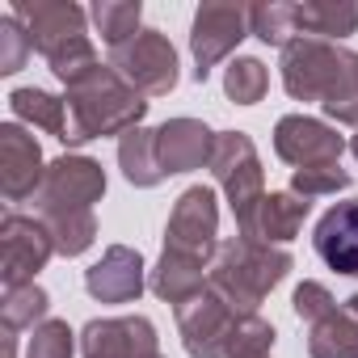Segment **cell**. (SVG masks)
Instances as JSON below:
<instances>
[{"instance_id":"1","label":"cell","mask_w":358,"mask_h":358,"mask_svg":"<svg viewBox=\"0 0 358 358\" xmlns=\"http://www.w3.org/2000/svg\"><path fill=\"white\" fill-rule=\"evenodd\" d=\"M64 101H68V148H80L89 139H106V135H127L143 122L148 101L139 89H131L110 64L89 68L80 80L64 85Z\"/></svg>"},{"instance_id":"2","label":"cell","mask_w":358,"mask_h":358,"mask_svg":"<svg viewBox=\"0 0 358 358\" xmlns=\"http://www.w3.org/2000/svg\"><path fill=\"white\" fill-rule=\"evenodd\" d=\"M291 253L274 249V245H257V241H224L211 257L207 270V287L236 312V316H253L257 303L291 274Z\"/></svg>"},{"instance_id":"3","label":"cell","mask_w":358,"mask_h":358,"mask_svg":"<svg viewBox=\"0 0 358 358\" xmlns=\"http://www.w3.org/2000/svg\"><path fill=\"white\" fill-rule=\"evenodd\" d=\"M354 68V51L329 38L299 34L291 47H282V85L295 101H329Z\"/></svg>"},{"instance_id":"4","label":"cell","mask_w":358,"mask_h":358,"mask_svg":"<svg viewBox=\"0 0 358 358\" xmlns=\"http://www.w3.org/2000/svg\"><path fill=\"white\" fill-rule=\"evenodd\" d=\"M211 173L228 194V207H232L236 224H245L253 215V207L266 199V173H262L253 139L245 131H220L215 152H211Z\"/></svg>"},{"instance_id":"5","label":"cell","mask_w":358,"mask_h":358,"mask_svg":"<svg viewBox=\"0 0 358 358\" xmlns=\"http://www.w3.org/2000/svg\"><path fill=\"white\" fill-rule=\"evenodd\" d=\"M110 68L143 97H164L177 85V51H173L169 34H160V30H139L131 43L114 47Z\"/></svg>"},{"instance_id":"6","label":"cell","mask_w":358,"mask_h":358,"mask_svg":"<svg viewBox=\"0 0 358 358\" xmlns=\"http://www.w3.org/2000/svg\"><path fill=\"white\" fill-rule=\"evenodd\" d=\"M215 236H220V207H215V190H207V186H190L182 199H177L173 215H169L164 249L211 266V257H215V249H220V241H215Z\"/></svg>"},{"instance_id":"7","label":"cell","mask_w":358,"mask_h":358,"mask_svg":"<svg viewBox=\"0 0 358 358\" xmlns=\"http://www.w3.org/2000/svg\"><path fill=\"white\" fill-rule=\"evenodd\" d=\"M106 194V173L93 156H59L47 164V177L34 194L38 215L43 211H93Z\"/></svg>"},{"instance_id":"8","label":"cell","mask_w":358,"mask_h":358,"mask_svg":"<svg viewBox=\"0 0 358 358\" xmlns=\"http://www.w3.org/2000/svg\"><path fill=\"white\" fill-rule=\"evenodd\" d=\"M249 9L245 5H199L194 30H190V55H194V80H207L220 59H228L241 38H249Z\"/></svg>"},{"instance_id":"9","label":"cell","mask_w":358,"mask_h":358,"mask_svg":"<svg viewBox=\"0 0 358 358\" xmlns=\"http://www.w3.org/2000/svg\"><path fill=\"white\" fill-rule=\"evenodd\" d=\"M177 333L190 358H228V337L236 329V312L207 287L194 299L177 303Z\"/></svg>"},{"instance_id":"10","label":"cell","mask_w":358,"mask_h":358,"mask_svg":"<svg viewBox=\"0 0 358 358\" xmlns=\"http://www.w3.org/2000/svg\"><path fill=\"white\" fill-rule=\"evenodd\" d=\"M51 253H55V241L43 220L5 215V224H0V278H5V287L34 282V274L51 262Z\"/></svg>"},{"instance_id":"11","label":"cell","mask_w":358,"mask_h":358,"mask_svg":"<svg viewBox=\"0 0 358 358\" xmlns=\"http://www.w3.org/2000/svg\"><path fill=\"white\" fill-rule=\"evenodd\" d=\"M9 17L22 22V30L30 34L38 55H55L68 43L85 38V9L72 5V0H13Z\"/></svg>"},{"instance_id":"12","label":"cell","mask_w":358,"mask_h":358,"mask_svg":"<svg viewBox=\"0 0 358 358\" xmlns=\"http://www.w3.org/2000/svg\"><path fill=\"white\" fill-rule=\"evenodd\" d=\"M85 358H164L156 341V324L148 316H110L89 320L80 333Z\"/></svg>"},{"instance_id":"13","label":"cell","mask_w":358,"mask_h":358,"mask_svg":"<svg viewBox=\"0 0 358 358\" xmlns=\"http://www.w3.org/2000/svg\"><path fill=\"white\" fill-rule=\"evenodd\" d=\"M274 152L278 160L295 164V169H308V164H337L341 152H345V139L320 122V118H308V114H287L278 118L274 127Z\"/></svg>"},{"instance_id":"14","label":"cell","mask_w":358,"mask_h":358,"mask_svg":"<svg viewBox=\"0 0 358 358\" xmlns=\"http://www.w3.org/2000/svg\"><path fill=\"white\" fill-rule=\"evenodd\" d=\"M47 177V164H43V148L38 139L17 127V122H5L0 127V190H5L9 203H26L38 194Z\"/></svg>"},{"instance_id":"15","label":"cell","mask_w":358,"mask_h":358,"mask_svg":"<svg viewBox=\"0 0 358 358\" xmlns=\"http://www.w3.org/2000/svg\"><path fill=\"white\" fill-rule=\"evenodd\" d=\"M211 152H215V131L199 118H169L156 127V156L164 177L211 164Z\"/></svg>"},{"instance_id":"16","label":"cell","mask_w":358,"mask_h":358,"mask_svg":"<svg viewBox=\"0 0 358 358\" xmlns=\"http://www.w3.org/2000/svg\"><path fill=\"white\" fill-rule=\"evenodd\" d=\"M308 199H299V194H291V190H278V194H266L257 207H253V215L245 220V224H236V232H241V241H257V245H287V241H295L299 236V228H303V220H308Z\"/></svg>"},{"instance_id":"17","label":"cell","mask_w":358,"mask_h":358,"mask_svg":"<svg viewBox=\"0 0 358 358\" xmlns=\"http://www.w3.org/2000/svg\"><path fill=\"white\" fill-rule=\"evenodd\" d=\"M85 287L101 303H131L143 291V257L127 245H110L101 262L85 270Z\"/></svg>"},{"instance_id":"18","label":"cell","mask_w":358,"mask_h":358,"mask_svg":"<svg viewBox=\"0 0 358 358\" xmlns=\"http://www.w3.org/2000/svg\"><path fill=\"white\" fill-rule=\"evenodd\" d=\"M312 245L329 270L358 278V199L329 207L312 232Z\"/></svg>"},{"instance_id":"19","label":"cell","mask_w":358,"mask_h":358,"mask_svg":"<svg viewBox=\"0 0 358 358\" xmlns=\"http://www.w3.org/2000/svg\"><path fill=\"white\" fill-rule=\"evenodd\" d=\"M207 262H194V257H182V253H160V262H156V270H152V291L164 299V303H186V299H194L199 291H207Z\"/></svg>"},{"instance_id":"20","label":"cell","mask_w":358,"mask_h":358,"mask_svg":"<svg viewBox=\"0 0 358 358\" xmlns=\"http://www.w3.org/2000/svg\"><path fill=\"white\" fill-rule=\"evenodd\" d=\"M295 22L299 34L337 43L358 30V0H308V5H295Z\"/></svg>"},{"instance_id":"21","label":"cell","mask_w":358,"mask_h":358,"mask_svg":"<svg viewBox=\"0 0 358 358\" xmlns=\"http://www.w3.org/2000/svg\"><path fill=\"white\" fill-rule=\"evenodd\" d=\"M118 169L131 186L139 190H152L164 182V169H160V156H156V131L148 127H135L118 139Z\"/></svg>"},{"instance_id":"22","label":"cell","mask_w":358,"mask_h":358,"mask_svg":"<svg viewBox=\"0 0 358 358\" xmlns=\"http://www.w3.org/2000/svg\"><path fill=\"white\" fill-rule=\"evenodd\" d=\"M308 354L312 358H358V312L345 303V308H333L324 320H316L308 333Z\"/></svg>"},{"instance_id":"23","label":"cell","mask_w":358,"mask_h":358,"mask_svg":"<svg viewBox=\"0 0 358 358\" xmlns=\"http://www.w3.org/2000/svg\"><path fill=\"white\" fill-rule=\"evenodd\" d=\"M9 106L22 122L30 127H43L47 135H55L59 143L68 139V101L47 93V89H13L9 93Z\"/></svg>"},{"instance_id":"24","label":"cell","mask_w":358,"mask_h":358,"mask_svg":"<svg viewBox=\"0 0 358 358\" xmlns=\"http://www.w3.org/2000/svg\"><path fill=\"white\" fill-rule=\"evenodd\" d=\"M38 220L47 224V232H51V241H55V253H64V257H80V253L93 249V241H97V220H93V211H43Z\"/></svg>"},{"instance_id":"25","label":"cell","mask_w":358,"mask_h":358,"mask_svg":"<svg viewBox=\"0 0 358 358\" xmlns=\"http://www.w3.org/2000/svg\"><path fill=\"white\" fill-rule=\"evenodd\" d=\"M47 291L38 282H26V287H5V299H0V316H5V329L9 333H22V329H38L47 320Z\"/></svg>"},{"instance_id":"26","label":"cell","mask_w":358,"mask_h":358,"mask_svg":"<svg viewBox=\"0 0 358 358\" xmlns=\"http://www.w3.org/2000/svg\"><path fill=\"white\" fill-rule=\"evenodd\" d=\"M139 17H143L139 0H97V5H93V26L101 30L110 51L139 34Z\"/></svg>"},{"instance_id":"27","label":"cell","mask_w":358,"mask_h":358,"mask_svg":"<svg viewBox=\"0 0 358 358\" xmlns=\"http://www.w3.org/2000/svg\"><path fill=\"white\" fill-rule=\"evenodd\" d=\"M249 30L270 43V47H291L299 38V22H295V5L287 0H270V5H253L249 9Z\"/></svg>"},{"instance_id":"28","label":"cell","mask_w":358,"mask_h":358,"mask_svg":"<svg viewBox=\"0 0 358 358\" xmlns=\"http://www.w3.org/2000/svg\"><path fill=\"white\" fill-rule=\"evenodd\" d=\"M266 89H270V72H266L262 59L241 55V59L228 64V72H224V93H228L236 106H257V101L266 97Z\"/></svg>"},{"instance_id":"29","label":"cell","mask_w":358,"mask_h":358,"mask_svg":"<svg viewBox=\"0 0 358 358\" xmlns=\"http://www.w3.org/2000/svg\"><path fill=\"white\" fill-rule=\"evenodd\" d=\"M270 345H274V324H266L257 312L236 316V329L228 337V358H270Z\"/></svg>"},{"instance_id":"30","label":"cell","mask_w":358,"mask_h":358,"mask_svg":"<svg viewBox=\"0 0 358 358\" xmlns=\"http://www.w3.org/2000/svg\"><path fill=\"white\" fill-rule=\"evenodd\" d=\"M350 186V173L341 164H308L291 173V194L299 199H320V194H337Z\"/></svg>"},{"instance_id":"31","label":"cell","mask_w":358,"mask_h":358,"mask_svg":"<svg viewBox=\"0 0 358 358\" xmlns=\"http://www.w3.org/2000/svg\"><path fill=\"white\" fill-rule=\"evenodd\" d=\"M72 350L76 341H72L68 320H43L34 337L26 341V358H72Z\"/></svg>"},{"instance_id":"32","label":"cell","mask_w":358,"mask_h":358,"mask_svg":"<svg viewBox=\"0 0 358 358\" xmlns=\"http://www.w3.org/2000/svg\"><path fill=\"white\" fill-rule=\"evenodd\" d=\"M30 51H34V43L22 30V22L17 17H0V72H5V76L22 72L26 59H30Z\"/></svg>"},{"instance_id":"33","label":"cell","mask_w":358,"mask_h":358,"mask_svg":"<svg viewBox=\"0 0 358 358\" xmlns=\"http://www.w3.org/2000/svg\"><path fill=\"white\" fill-rule=\"evenodd\" d=\"M291 303H295V316H299V320H308V324L324 320V316L337 308V299L329 295V287H324V282H299Z\"/></svg>"},{"instance_id":"34","label":"cell","mask_w":358,"mask_h":358,"mask_svg":"<svg viewBox=\"0 0 358 358\" xmlns=\"http://www.w3.org/2000/svg\"><path fill=\"white\" fill-rule=\"evenodd\" d=\"M324 114L333 122H345V127H358V55H354V68L345 76V85L324 101Z\"/></svg>"},{"instance_id":"35","label":"cell","mask_w":358,"mask_h":358,"mask_svg":"<svg viewBox=\"0 0 358 358\" xmlns=\"http://www.w3.org/2000/svg\"><path fill=\"white\" fill-rule=\"evenodd\" d=\"M0 350H5V358H17V333L5 329V337H0Z\"/></svg>"},{"instance_id":"36","label":"cell","mask_w":358,"mask_h":358,"mask_svg":"<svg viewBox=\"0 0 358 358\" xmlns=\"http://www.w3.org/2000/svg\"><path fill=\"white\" fill-rule=\"evenodd\" d=\"M350 152H354V156H358V135H354V139H350Z\"/></svg>"},{"instance_id":"37","label":"cell","mask_w":358,"mask_h":358,"mask_svg":"<svg viewBox=\"0 0 358 358\" xmlns=\"http://www.w3.org/2000/svg\"><path fill=\"white\" fill-rule=\"evenodd\" d=\"M345 303H350V308H354V312H358V295H350V299H345Z\"/></svg>"}]
</instances>
